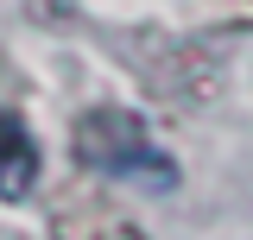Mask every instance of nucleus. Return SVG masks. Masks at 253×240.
Here are the masks:
<instances>
[{
	"mask_svg": "<svg viewBox=\"0 0 253 240\" xmlns=\"http://www.w3.org/2000/svg\"><path fill=\"white\" fill-rule=\"evenodd\" d=\"M70 152L83 171H101V177H133V183H152V190L177 183L171 152L152 139V126L133 108H83L70 126Z\"/></svg>",
	"mask_w": 253,
	"mask_h": 240,
	"instance_id": "nucleus-1",
	"label": "nucleus"
},
{
	"mask_svg": "<svg viewBox=\"0 0 253 240\" xmlns=\"http://www.w3.org/2000/svg\"><path fill=\"white\" fill-rule=\"evenodd\" d=\"M38 190V139L13 108H0V202H26Z\"/></svg>",
	"mask_w": 253,
	"mask_h": 240,
	"instance_id": "nucleus-2",
	"label": "nucleus"
},
{
	"mask_svg": "<svg viewBox=\"0 0 253 240\" xmlns=\"http://www.w3.org/2000/svg\"><path fill=\"white\" fill-rule=\"evenodd\" d=\"M51 240H146L121 209L108 202H89V196H70L51 209Z\"/></svg>",
	"mask_w": 253,
	"mask_h": 240,
	"instance_id": "nucleus-3",
	"label": "nucleus"
}]
</instances>
